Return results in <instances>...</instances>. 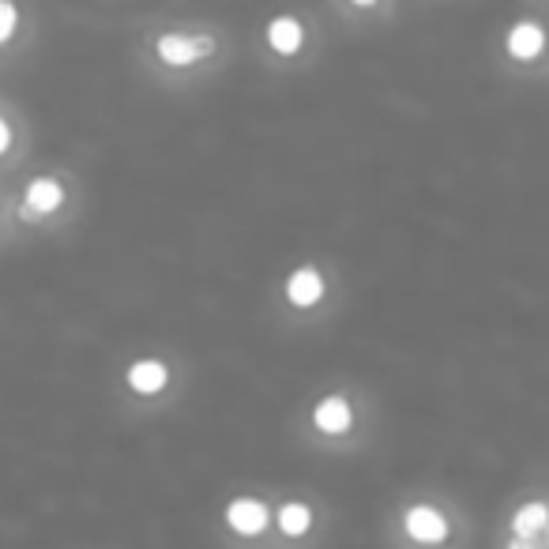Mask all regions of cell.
Instances as JSON below:
<instances>
[{"label": "cell", "instance_id": "3", "mask_svg": "<svg viewBox=\"0 0 549 549\" xmlns=\"http://www.w3.org/2000/svg\"><path fill=\"white\" fill-rule=\"evenodd\" d=\"M226 523H230V531L234 534H260L271 523V508L264 501H256V497H234V501L226 504Z\"/></svg>", "mask_w": 549, "mask_h": 549}, {"label": "cell", "instance_id": "13", "mask_svg": "<svg viewBox=\"0 0 549 549\" xmlns=\"http://www.w3.org/2000/svg\"><path fill=\"white\" fill-rule=\"evenodd\" d=\"M8 147H12V125H8L4 117H0V155H4Z\"/></svg>", "mask_w": 549, "mask_h": 549}, {"label": "cell", "instance_id": "15", "mask_svg": "<svg viewBox=\"0 0 549 549\" xmlns=\"http://www.w3.org/2000/svg\"><path fill=\"white\" fill-rule=\"evenodd\" d=\"M546 531H549V527H546Z\"/></svg>", "mask_w": 549, "mask_h": 549}, {"label": "cell", "instance_id": "8", "mask_svg": "<svg viewBox=\"0 0 549 549\" xmlns=\"http://www.w3.org/2000/svg\"><path fill=\"white\" fill-rule=\"evenodd\" d=\"M542 49H546V31L534 19H519L516 27L508 31V53L516 61H534Z\"/></svg>", "mask_w": 549, "mask_h": 549}, {"label": "cell", "instance_id": "1", "mask_svg": "<svg viewBox=\"0 0 549 549\" xmlns=\"http://www.w3.org/2000/svg\"><path fill=\"white\" fill-rule=\"evenodd\" d=\"M403 531L414 538V542H422V546H440V542H448V516L433 508V504H414L407 508V516H403Z\"/></svg>", "mask_w": 549, "mask_h": 549}, {"label": "cell", "instance_id": "12", "mask_svg": "<svg viewBox=\"0 0 549 549\" xmlns=\"http://www.w3.org/2000/svg\"><path fill=\"white\" fill-rule=\"evenodd\" d=\"M16 23H19L16 4H8V0H0V42H8V38L16 34Z\"/></svg>", "mask_w": 549, "mask_h": 549}, {"label": "cell", "instance_id": "4", "mask_svg": "<svg viewBox=\"0 0 549 549\" xmlns=\"http://www.w3.org/2000/svg\"><path fill=\"white\" fill-rule=\"evenodd\" d=\"M324 290H328V283H324V275H320L313 264L298 267V271L286 279V298H290V305H298V309H313L316 301L324 298Z\"/></svg>", "mask_w": 549, "mask_h": 549}, {"label": "cell", "instance_id": "5", "mask_svg": "<svg viewBox=\"0 0 549 549\" xmlns=\"http://www.w3.org/2000/svg\"><path fill=\"white\" fill-rule=\"evenodd\" d=\"M313 425L320 433H328V437H343V433H350V425H354V410H350V403H346L343 395H328V399L316 403Z\"/></svg>", "mask_w": 549, "mask_h": 549}, {"label": "cell", "instance_id": "11", "mask_svg": "<svg viewBox=\"0 0 549 549\" xmlns=\"http://www.w3.org/2000/svg\"><path fill=\"white\" fill-rule=\"evenodd\" d=\"M275 519H279V531L290 534V538H301V534H309V527H313V512H309V504L301 501H286Z\"/></svg>", "mask_w": 549, "mask_h": 549}, {"label": "cell", "instance_id": "10", "mask_svg": "<svg viewBox=\"0 0 549 549\" xmlns=\"http://www.w3.org/2000/svg\"><path fill=\"white\" fill-rule=\"evenodd\" d=\"M549 527V508L542 501H527L516 508V516H512V531L516 538H531L534 531H542Z\"/></svg>", "mask_w": 549, "mask_h": 549}, {"label": "cell", "instance_id": "9", "mask_svg": "<svg viewBox=\"0 0 549 549\" xmlns=\"http://www.w3.org/2000/svg\"><path fill=\"white\" fill-rule=\"evenodd\" d=\"M267 46L275 49V53H283V57H290V53H298L301 46H305V31H301V23L294 16H275L271 23H267Z\"/></svg>", "mask_w": 549, "mask_h": 549}, {"label": "cell", "instance_id": "14", "mask_svg": "<svg viewBox=\"0 0 549 549\" xmlns=\"http://www.w3.org/2000/svg\"><path fill=\"white\" fill-rule=\"evenodd\" d=\"M508 549H534L531 538H516V542H508Z\"/></svg>", "mask_w": 549, "mask_h": 549}, {"label": "cell", "instance_id": "2", "mask_svg": "<svg viewBox=\"0 0 549 549\" xmlns=\"http://www.w3.org/2000/svg\"><path fill=\"white\" fill-rule=\"evenodd\" d=\"M211 49H215V42L204 38V34H200V38H189V34H162L155 42V53L166 64H173V68H185V64L200 61Z\"/></svg>", "mask_w": 549, "mask_h": 549}, {"label": "cell", "instance_id": "6", "mask_svg": "<svg viewBox=\"0 0 549 549\" xmlns=\"http://www.w3.org/2000/svg\"><path fill=\"white\" fill-rule=\"evenodd\" d=\"M125 380L136 395H158L166 384H170V369H166V361H158V358H140L128 365Z\"/></svg>", "mask_w": 549, "mask_h": 549}, {"label": "cell", "instance_id": "7", "mask_svg": "<svg viewBox=\"0 0 549 549\" xmlns=\"http://www.w3.org/2000/svg\"><path fill=\"white\" fill-rule=\"evenodd\" d=\"M61 200H64L61 181H53V177H34L31 185H27V196H23V219L49 215V211L61 207Z\"/></svg>", "mask_w": 549, "mask_h": 549}]
</instances>
